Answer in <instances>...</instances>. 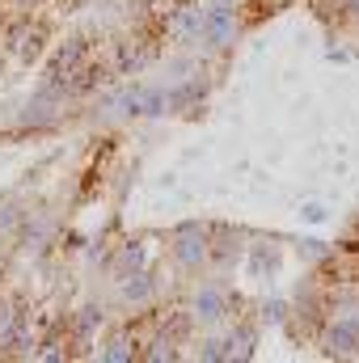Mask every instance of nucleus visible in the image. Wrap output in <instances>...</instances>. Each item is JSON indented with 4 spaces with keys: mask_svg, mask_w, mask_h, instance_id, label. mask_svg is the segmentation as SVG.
<instances>
[{
    "mask_svg": "<svg viewBox=\"0 0 359 363\" xmlns=\"http://www.w3.org/2000/svg\"><path fill=\"white\" fill-rule=\"evenodd\" d=\"M241 34V4L237 0H216L211 9H203V30L199 38L211 47V51H228Z\"/></svg>",
    "mask_w": 359,
    "mask_h": 363,
    "instance_id": "obj_1",
    "label": "nucleus"
},
{
    "mask_svg": "<svg viewBox=\"0 0 359 363\" xmlns=\"http://www.w3.org/2000/svg\"><path fill=\"white\" fill-rule=\"evenodd\" d=\"M174 258H178L182 271H199V267H207V258H211V233L203 228V224H182L178 233H174Z\"/></svg>",
    "mask_w": 359,
    "mask_h": 363,
    "instance_id": "obj_2",
    "label": "nucleus"
},
{
    "mask_svg": "<svg viewBox=\"0 0 359 363\" xmlns=\"http://www.w3.org/2000/svg\"><path fill=\"white\" fill-rule=\"evenodd\" d=\"M89 64V47L81 43V38H72L55 60H51V68H47V89L43 93H68V85L77 81V72Z\"/></svg>",
    "mask_w": 359,
    "mask_h": 363,
    "instance_id": "obj_3",
    "label": "nucleus"
},
{
    "mask_svg": "<svg viewBox=\"0 0 359 363\" xmlns=\"http://www.w3.org/2000/svg\"><path fill=\"white\" fill-rule=\"evenodd\" d=\"M321 342H326V355H334V359H351V355H359V313L334 317V321L326 325Z\"/></svg>",
    "mask_w": 359,
    "mask_h": 363,
    "instance_id": "obj_4",
    "label": "nucleus"
},
{
    "mask_svg": "<svg viewBox=\"0 0 359 363\" xmlns=\"http://www.w3.org/2000/svg\"><path fill=\"white\" fill-rule=\"evenodd\" d=\"M194 313V321H203V325H216L224 313H228V296H224V287L220 283H203L199 291H194V304H190Z\"/></svg>",
    "mask_w": 359,
    "mask_h": 363,
    "instance_id": "obj_5",
    "label": "nucleus"
},
{
    "mask_svg": "<svg viewBox=\"0 0 359 363\" xmlns=\"http://www.w3.org/2000/svg\"><path fill=\"white\" fill-rule=\"evenodd\" d=\"M123 106H127V114H165L170 93L165 89H148V85H136V89L123 97Z\"/></svg>",
    "mask_w": 359,
    "mask_h": 363,
    "instance_id": "obj_6",
    "label": "nucleus"
},
{
    "mask_svg": "<svg viewBox=\"0 0 359 363\" xmlns=\"http://www.w3.org/2000/svg\"><path fill=\"white\" fill-rule=\"evenodd\" d=\"M131 279H136V283H127L123 296H127L131 304H144V300L153 296V279H148V274H131Z\"/></svg>",
    "mask_w": 359,
    "mask_h": 363,
    "instance_id": "obj_7",
    "label": "nucleus"
},
{
    "mask_svg": "<svg viewBox=\"0 0 359 363\" xmlns=\"http://www.w3.org/2000/svg\"><path fill=\"white\" fill-rule=\"evenodd\" d=\"M93 325H101V308H81V317H77V334H81V338H89L93 334Z\"/></svg>",
    "mask_w": 359,
    "mask_h": 363,
    "instance_id": "obj_8",
    "label": "nucleus"
},
{
    "mask_svg": "<svg viewBox=\"0 0 359 363\" xmlns=\"http://www.w3.org/2000/svg\"><path fill=\"white\" fill-rule=\"evenodd\" d=\"M131 355H136V342H131V347H127V338H114V342H110V351H101V359H131Z\"/></svg>",
    "mask_w": 359,
    "mask_h": 363,
    "instance_id": "obj_9",
    "label": "nucleus"
},
{
    "mask_svg": "<svg viewBox=\"0 0 359 363\" xmlns=\"http://www.w3.org/2000/svg\"><path fill=\"white\" fill-rule=\"evenodd\" d=\"M9 325H13V313H9V304H0V338L9 334Z\"/></svg>",
    "mask_w": 359,
    "mask_h": 363,
    "instance_id": "obj_10",
    "label": "nucleus"
},
{
    "mask_svg": "<svg viewBox=\"0 0 359 363\" xmlns=\"http://www.w3.org/2000/svg\"><path fill=\"white\" fill-rule=\"evenodd\" d=\"M355 21H359V17H355Z\"/></svg>",
    "mask_w": 359,
    "mask_h": 363,
    "instance_id": "obj_11",
    "label": "nucleus"
}]
</instances>
